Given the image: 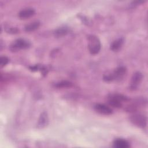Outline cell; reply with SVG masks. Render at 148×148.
<instances>
[{
  "label": "cell",
  "instance_id": "cell-1",
  "mask_svg": "<svg viewBox=\"0 0 148 148\" xmlns=\"http://www.w3.org/2000/svg\"><path fill=\"white\" fill-rule=\"evenodd\" d=\"M127 74V68L124 66L117 67L112 72H108L103 76L104 81L110 82L113 80H121Z\"/></svg>",
  "mask_w": 148,
  "mask_h": 148
},
{
  "label": "cell",
  "instance_id": "cell-2",
  "mask_svg": "<svg viewBox=\"0 0 148 148\" xmlns=\"http://www.w3.org/2000/svg\"><path fill=\"white\" fill-rule=\"evenodd\" d=\"M130 100L127 97L118 93L110 94L107 97L108 103L115 108H121L123 107V102H128Z\"/></svg>",
  "mask_w": 148,
  "mask_h": 148
},
{
  "label": "cell",
  "instance_id": "cell-3",
  "mask_svg": "<svg viewBox=\"0 0 148 148\" xmlns=\"http://www.w3.org/2000/svg\"><path fill=\"white\" fill-rule=\"evenodd\" d=\"M88 47L90 53L95 55L98 54L101 47V43L99 39L95 35H90L88 36Z\"/></svg>",
  "mask_w": 148,
  "mask_h": 148
},
{
  "label": "cell",
  "instance_id": "cell-4",
  "mask_svg": "<svg viewBox=\"0 0 148 148\" xmlns=\"http://www.w3.org/2000/svg\"><path fill=\"white\" fill-rule=\"evenodd\" d=\"M130 120L135 125L143 129L145 128L147 125V117L142 113H134L130 116Z\"/></svg>",
  "mask_w": 148,
  "mask_h": 148
},
{
  "label": "cell",
  "instance_id": "cell-5",
  "mask_svg": "<svg viewBox=\"0 0 148 148\" xmlns=\"http://www.w3.org/2000/svg\"><path fill=\"white\" fill-rule=\"evenodd\" d=\"M31 46V43L28 40L19 38L14 41L10 46L9 49L11 51L16 52L21 49H27Z\"/></svg>",
  "mask_w": 148,
  "mask_h": 148
},
{
  "label": "cell",
  "instance_id": "cell-6",
  "mask_svg": "<svg viewBox=\"0 0 148 148\" xmlns=\"http://www.w3.org/2000/svg\"><path fill=\"white\" fill-rule=\"evenodd\" d=\"M143 79V75L141 72L138 71L135 72L131 80L130 84V89L131 90H136L139 86L140 85Z\"/></svg>",
  "mask_w": 148,
  "mask_h": 148
},
{
  "label": "cell",
  "instance_id": "cell-7",
  "mask_svg": "<svg viewBox=\"0 0 148 148\" xmlns=\"http://www.w3.org/2000/svg\"><path fill=\"white\" fill-rule=\"evenodd\" d=\"M94 109L97 112L103 115H110L113 113V110L110 107L102 103L96 104L94 106Z\"/></svg>",
  "mask_w": 148,
  "mask_h": 148
},
{
  "label": "cell",
  "instance_id": "cell-8",
  "mask_svg": "<svg viewBox=\"0 0 148 148\" xmlns=\"http://www.w3.org/2000/svg\"><path fill=\"white\" fill-rule=\"evenodd\" d=\"M35 13V10L32 8H26L21 10L18 13V16L21 19H26L34 16Z\"/></svg>",
  "mask_w": 148,
  "mask_h": 148
},
{
  "label": "cell",
  "instance_id": "cell-9",
  "mask_svg": "<svg viewBox=\"0 0 148 148\" xmlns=\"http://www.w3.org/2000/svg\"><path fill=\"white\" fill-rule=\"evenodd\" d=\"M49 124V117H48V115L47 112H43L39 119H38V123H37V128H43L45 127H46Z\"/></svg>",
  "mask_w": 148,
  "mask_h": 148
},
{
  "label": "cell",
  "instance_id": "cell-10",
  "mask_svg": "<svg viewBox=\"0 0 148 148\" xmlns=\"http://www.w3.org/2000/svg\"><path fill=\"white\" fill-rule=\"evenodd\" d=\"M113 147L116 148H128L130 147V143L125 139L118 138L116 139L113 143Z\"/></svg>",
  "mask_w": 148,
  "mask_h": 148
},
{
  "label": "cell",
  "instance_id": "cell-11",
  "mask_svg": "<svg viewBox=\"0 0 148 148\" xmlns=\"http://www.w3.org/2000/svg\"><path fill=\"white\" fill-rule=\"evenodd\" d=\"M124 39L122 37L119 38L116 40H114L110 45V50H112L113 51H119L121 48L124 43Z\"/></svg>",
  "mask_w": 148,
  "mask_h": 148
},
{
  "label": "cell",
  "instance_id": "cell-12",
  "mask_svg": "<svg viewBox=\"0 0 148 148\" xmlns=\"http://www.w3.org/2000/svg\"><path fill=\"white\" fill-rule=\"evenodd\" d=\"M69 32V29L66 27H61L54 31V36L56 38H61L66 35Z\"/></svg>",
  "mask_w": 148,
  "mask_h": 148
},
{
  "label": "cell",
  "instance_id": "cell-13",
  "mask_svg": "<svg viewBox=\"0 0 148 148\" xmlns=\"http://www.w3.org/2000/svg\"><path fill=\"white\" fill-rule=\"evenodd\" d=\"M39 26L40 22L38 21H35L27 24L24 27V29L26 32H32L37 29Z\"/></svg>",
  "mask_w": 148,
  "mask_h": 148
},
{
  "label": "cell",
  "instance_id": "cell-14",
  "mask_svg": "<svg viewBox=\"0 0 148 148\" xmlns=\"http://www.w3.org/2000/svg\"><path fill=\"white\" fill-rule=\"evenodd\" d=\"M55 87L57 88H70L72 87L73 85L71 82L68 80H62L59 82H57L55 84Z\"/></svg>",
  "mask_w": 148,
  "mask_h": 148
},
{
  "label": "cell",
  "instance_id": "cell-15",
  "mask_svg": "<svg viewBox=\"0 0 148 148\" xmlns=\"http://www.w3.org/2000/svg\"><path fill=\"white\" fill-rule=\"evenodd\" d=\"M5 29V31L8 34H16L19 32V29L17 27L8 26V27H6Z\"/></svg>",
  "mask_w": 148,
  "mask_h": 148
},
{
  "label": "cell",
  "instance_id": "cell-16",
  "mask_svg": "<svg viewBox=\"0 0 148 148\" xmlns=\"http://www.w3.org/2000/svg\"><path fill=\"white\" fill-rule=\"evenodd\" d=\"M9 62V59L6 56H1L0 58V66L1 68L4 67Z\"/></svg>",
  "mask_w": 148,
  "mask_h": 148
},
{
  "label": "cell",
  "instance_id": "cell-17",
  "mask_svg": "<svg viewBox=\"0 0 148 148\" xmlns=\"http://www.w3.org/2000/svg\"><path fill=\"white\" fill-rule=\"evenodd\" d=\"M145 2V1H143V0H138V1H134L132 2H131V3L130 4V6L132 8L135 7L136 6H138V5H140L142 3H144Z\"/></svg>",
  "mask_w": 148,
  "mask_h": 148
},
{
  "label": "cell",
  "instance_id": "cell-18",
  "mask_svg": "<svg viewBox=\"0 0 148 148\" xmlns=\"http://www.w3.org/2000/svg\"><path fill=\"white\" fill-rule=\"evenodd\" d=\"M42 66L39 65H33V66H30L29 67V69L32 71H37L38 70H40Z\"/></svg>",
  "mask_w": 148,
  "mask_h": 148
}]
</instances>
